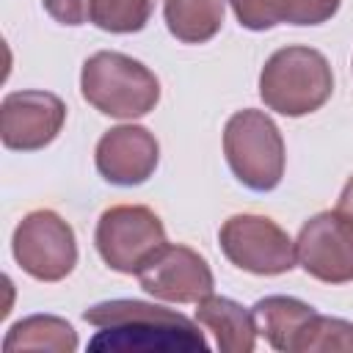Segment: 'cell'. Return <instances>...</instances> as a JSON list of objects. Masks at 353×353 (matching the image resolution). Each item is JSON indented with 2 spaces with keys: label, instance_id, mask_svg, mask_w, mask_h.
<instances>
[{
  "label": "cell",
  "instance_id": "obj_1",
  "mask_svg": "<svg viewBox=\"0 0 353 353\" xmlns=\"http://www.w3.org/2000/svg\"><path fill=\"white\" fill-rule=\"evenodd\" d=\"M83 320L99 328L88 339V350L113 353H193L207 350L204 334L196 323L174 309L154 306L135 298H113L94 303Z\"/></svg>",
  "mask_w": 353,
  "mask_h": 353
},
{
  "label": "cell",
  "instance_id": "obj_2",
  "mask_svg": "<svg viewBox=\"0 0 353 353\" xmlns=\"http://www.w3.org/2000/svg\"><path fill=\"white\" fill-rule=\"evenodd\" d=\"M334 94L328 58L306 44L276 50L259 72V97L268 110L298 119L320 110Z\"/></svg>",
  "mask_w": 353,
  "mask_h": 353
},
{
  "label": "cell",
  "instance_id": "obj_3",
  "mask_svg": "<svg viewBox=\"0 0 353 353\" xmlns=\"http://www.w3.org/2000/svg\"><path fill=\"white\" fill-rule=\"evenodd\" d=\"M80 91L91 108L113 119H141L160 102V80L154 72L116 50H99L85 58Z\"/></svg>",
  "mask_w": 353,
  "mask_h": 353
},
{
  "label": "cell",
  "instance_id": "obj_4",
  "mask_svg": "<svg viewBox=\"0 0 353 353\" xmlns=\"http://www.w3.org/2000/svg\"><path fill=\"white\" fill-rule=\"evenodd\" d=\"M223 154L248 190L268 193L279 188L284 176V138L276 121L254 108L237 110L223 127Z\"/></svg>",
  "mask_w": 353,
  "mask_h": 353
},
{
  "label": "cell",
  "instance_id": "obj_5",
  "mask_svg": "<svg viewBox=\"0 0 353 353\" xmlns=\"http://www.w3.org/2000/svg\"><path fill=\"white\" fill-rule=\"evenodd\" d=\"M218 243L223 256L254 276H281L298 265L295 243L268 215L240 212L221 223Z\"/></svg>",
  "mask_w": 353,
  "mask_h": 353
},
{
  "label": "cell",
  "instance_id": "obj_6",
  "mask_svg": "<svg viewBox=\"0 0 353 353\" xmlns=\"http://www.w3.org/2000/svg\"><path fill=\"white\" fill-rule=\"evenodd\" d=\"M94 243L110 270L132 276L165 245V226L157 212L143 204H116L99 215Z\"/></svg>",
  "mask_w": 353,
  "mask_h": 353
},
{
  "label": "cell",
  "instance_id": "obj_7",
  "mask_svg": "<svg viewBox=\"0 0 353 353\" xmlns=\"http://www.w3.org/2000/svg\"><path fill=\"white\" fill-rule=\"evenodd\" d=\"M11 254L36 281H61L77 265L74 229L52 210H33L17 223Z\"/></svg>",
  "mask_w": 353,
  "mask_h": 353
},
{
  "label": "cell",
  "instance_id": "obj_8",
  "mask_svg": "<svg viewBox=\"0 0 353 353\" xmlns=\"http://www.w3.org/2000/svg\"><path fill=\"white\" fill-rule=\"evenodd\" d=\"M298 265L317 281H353V221L339 210L312 215L295 240Z\"/></svg>",
  "mask_w": 353,
  "mask_h": 353
},
{
  "label": "cell",
  "instance_id": "obj_9",
  "mask_svg": "<svg viewBox=\"0 0 353 353\" xmlns=\"http://www.w3.org/2000/svg\"><path fill=\"white\" fill-rule=\"evenodd\" d=\"M141 287L165 303H199L215 287L207 259L190 245H160L135 273Z\"/></svg>",
  "mask_w": 353,
  "mask_h": 353
},
{
  "label": "cell",
  "instance_id": "obj_10",
  "mask_svg": "<svg viewBox=\"0 0 353 353\" xmlns=\"http://www.w3.org/2000/svg\"><path fill=\"white\" fill-rule=\"evenodd\" d=\"M66 121V105L50 91H11L0 105V138L6 149L36 152L52 143Z\"/></svg>",
  "mask_w": 353,
  "mask_h": 353
},
{
  "label": "cell",
  "instance_id": "obj_11",
  "mask_svg": "<svg viewBox=\"0 0 353 353\" xmlns=\"http://www.w3.org/2000/svg\"><path fill=\"white\" fill-rule=\"evenodd\" d=\"M94 163L99 176L110 185H143L160 163V143L141 124H119L97 141Z\"/></svg>",
  "mask_w": 353,
  "mask_h": 353
},
{
  "label": "cell",
  "instance_id": "obj_12",
  "mask_svg": "<svg viewBox=\"0 0 353 353\" xmlns=\"http://www.w3.org/2000/svg\"><path fill=\"white\" fill-rule=\"evenodd\" d=\"M342 0H229L245 30H270L276 25H323L339 11Z\"/></svg>",
  "mask_w": 353,
  "mask_h": 353
},
{
  "label": "cell",
  "instance_id": "obj_13",
  "mask_svg": "<svg viewBox=\"0 0 353 353\" xmlns=\"http://www.w3.org/2000/svg\"><path fill=\"white\" fill-rule=\"evenodd\" d=\"M196 320L215 334L221 353H251L256 347L254 312L223 295H207L196 303Z\"/></svg>",
  "mask_w": 353,
  "mask_h": 353
},
{
  "label": "cell",
  "instance_id": "obj_14",
  "mask_svg": "<svg viewBox=\"0 0 353 353\" xmlns=\"http://www.w3.org/2000/svg\"><path fill=\"white\" fill-rule=\"evenodd\" d=\"M251 312H254L256 331L268 339V345L273 350H281V353H295L303 328L317 314L314 306H309L306 301L292 298V295H268V298H259L251 306Z\"/></svg>",
  "mask_w": 353,
  "mask_h": 353
},
{
  "label": "cell",
  "instance_id": "obj_15",
  "mask_svg": "<svg viewBox=\"0 0 353 353\" xmlns=\"http://www.w3.org/2000/svg\"><path fill=\"white\" fill-rule=\"evenodd\" d=\"M226 3L229 0H163L165 28L182 44H204L221 30Z\"/></svg>",
  "mask_w": 353,
  "mask_h": 353
},
{
  "label": "cell",
  "instance_id": "obj_16",
  "mask_svg": "<svg viewBox=\"0 0 353 353\" xmlns=\"http://www.w3.org/2000/svg\"><path fill=\"white\" fill-rule=\"evenodd\" d=\"M3 350H55L72 353L77 350V331L72 323L55 314H30L14 323L3 339Z\"/></svg>",
  "mask_w": 353,
  "mask_h": 353
},
{
  "label": "cell",
  "instance_id": "obj_17",
  "mask_svg": "<svg viewBox=\"0 0 353 353\" xmlns=\"http://www.w3.org/2000/svg\"><path fill=\"white\" fill-rule=\"evenodd\" d=\"M157 0H91L88 22L105 33H138L152 19Z\"/></svg>",
  "mask_w": 353,
  "mask_h": 353
},
{
  "label": "cell",
  "instance_id": "obj_18",
  "mask_svg": "<svg viewBox=\"0 0 353 353\" xmlns=\"http://www.w3.org/2000/svg\"><path fill=\"white\" fill-rule=\"evenodd\" d=\"M328 350H353V323L342 317L314 314L303 328L295 353H328Z\"/></svg>",
  "mask_w": 353,
  "mask_h": 353
},
{
  "label": "cell",
  "instance_id": "obj_19",
  "mask_svg": "<svg viewBox=\"0 0 353 353\" xmlns=\"http://www.w3.org/2000/svg\"><path fill=\"white\" fill-rule=\"evenodd\" d=\"M88 8H91V0H44V11L61 22V25H85L88 22Z\"/></svg>",
  "mask_w": 353,
  "mask_h": 353
},
{
  "label": "cell",
  "instance_id": "obj_20",
  "mask_svg": "<svg viewBox=\"0 0 353 353\" xmlns=\"http://www.w3.org/2000/svg\"><path fill=\"white\" fill-rule=\"evenodd\" d=\"M336 210L345 212V215L353 221V176L345 182V188H342V193H339V201H336Z\"/></svg>",
  "mask_w": 353,
  "mask_h": 353
}]
</instances>
